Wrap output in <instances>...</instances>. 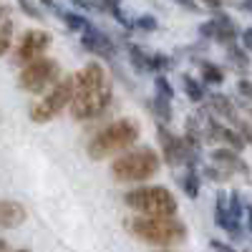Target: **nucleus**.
Returning a JSON list of instances; mask_svg holds the SVG:
<instances>
[{"instance_id":"nucleus-1","label":"nucleus","mask_w":252,"mask_h":252,"mask_svg":"<svg viewBox=\"0 0 252 252\" xmlns=\"http://www.w3.org/2000/svg\"><path fill=\"white\" fill-rule=\"evenodd\" d=\"M111 81L101 63H89L73 76V96H71V114L76 121H89L106 111L111 103Z\"/></svg>"},{"instance_id":"nucleus-2","label":"nucleus","mask_w":252,"mask_h":252,"mask_svg":"<svg viewBox=\"0 0 252 252\" xmlns=\"http://www.w3.org/2000/svg\"><path fill=\"white\" fill-rule=\"evenodd\" d=\"M124 227L131 237L154 245V247H172L187 240V227L184 222L174 220V217H129L124 220Z\"/></svg>"},{"instance_id":"nucleus-3","label":"nucleus","mask_w":252,"mask_h":252,"mask_svg":"<svg viewBox=\"0 0 252 252\" xmlns=\"http://www.w3.org/2000/svg\"><path fill=\"white\" fill-rule=\"evenodd\" d=\"M139 139V124L134 119H119L114 124H109L106 129H101L89 144H86V154L94 161H101L106 157H114Z\"/></svg>"},{"instance_id":"nucleus-4","label":"nucleus","mask_w":252,"mask_h":252,"mask_svg":"<svg viewBox=\"0 0 252 252\" xmlns=\"http://www.w3.org/2000/svg\"><path fill=\"white\" fill-rule=\"evenodd\" d=\"M159 157L152 146H139L121 154L114 164H111V174L116 182H146L159 172Z\"/></svg>"},{"instance_id":"nucleus-5","label":"nucleus","mask_w":252,"mask_h":252,"mask_svg":"<svg viewBox=\"0 0 252 252\" xmlns=\"http://www.w3.org/2000/svg\"><path fill=\"white\" fill-rule=\"evenodd\" d=\"M124 204L136 209L141 217H174L177 215V199L169 189L164 187H139L134 192L124 194Z\"/></svg>"},{"instance_id":"nucleus-6","label":"nucleus","mask_w":252,"mask_h":252,"mask_svg":"<svg viewBox=\"0 0 252 252\" xmlns=\"http://www.w3.org/2000/svg\"><path fill=\"white\" fill-rule=\"evenodd\" d=\"M61 78V66L56 58H38L33 63H28V66L20 71L18 76V86L28 91V94H43L51 83H58Z\"/></svg>"},{"instance_id":"nucleus-7","label":"nucleus","mask_w":252,"mask_h":252,"mask_svg":"<svg viewBox=\"0 0 252 252\" xmlns=\"http://www.w3.org/2000/svg\"><path fill=\"white\" fill-rule=\"evenodd\" d=\"M71 96H73V76L58 78V83L43 96V101H38L35 106L31 109V121L48 124L51 119H56L63 111L66 103H71Z\"/></svg>"},{"instance_id":"nucleus-8","label":"nucleus","mask_w":252,"mask_h":252,"mask_svg":"<svg viewBox=\"0 0 252 252\" xmlns=\"http://www.w3.org/2000/svg\"><path fill=\"white\" fill-rule=\"evenodd\" d=\"M51 46V33L48 31H40V28H31L23 33V38L18 40V48H15V63H28L43 58L46 48Z\"/></svg>"},{"instance_id":"nucleus-9","label":"nucleus","mask_w":252,"mask_h":252,"mask_svg":"<svg viewBox=\"0 0 252 252\" xmlns=\"http://www.w3.org/2000/svg\"><path fill=\"white\" fill-rule=\"evenodd\" d=\"M81 46L86 51H91V53H96V56H101V58H114V51H116L114 40L103 31L94 28V26H89L86 31L81 33Z\"/></svg>"},{"instance_id":"nucleus-10","label":"nucleus","mask_w":252,"mask_h":252,"mask_svg":"<svg viewBox=\"0 0 252 252\" xmlns=\"http://www.w3.org/2000/svg\"><path fill=\"white\" fill-rule=\"evenodd\" d=\"M26 222V209L20 202H13V199H3L0 202V227H18Z\"/></svg>"},{"instance_id":"nucleus-11","label":"nucleus","mask_w":252,"mask_h":252,"mask_svg":"<svg viewBox=\"0 0 252 252\" xmlns=\"http://www.w3.org/2000/svg\"><path fill=\"white\" fill-rule=\"evenodd\" d=\"M212 161L222 166L224 174H229V172H242V174H247L245 161H240L237 152H232V149H217V152H212Z\"/></svg>"},{"instance_id":"nucleus-12","label":"nucleus","mask_w":252,"mask_h":252,"mask_svg":"<svg viewBox=\"0 0 252 252\" xmlns=\"http://www.w3.org/2000/svg\"><path fill=\"white\" fill-rule=\"evenodd\" d=\"M212 38L217 40V43H232V40L237 38V28L232 26V20H229L227 15L212 18Z\"/></svg>"},{"instance_id":"nucleus-13","label":"nucleus","mask_w":252,"mask_h":252,"mask_svg":"<svg viewBox=\"0 0 252 252\" xmlns=\"http://www.w3.org/2000/svg\"><path fill=\"white\" fill-rule=\"evenodd\" d=\"M209 136H215V139H222L232 152H240L242 146H245V139L240 134H235L232 129H227V126H220L217 121H209Z\"/></svg>"},{"instance_id":"nucleus-14","label":"nucleus","mask_w":252,"mask_h":252,"mask_svg":"<svg viewBox=\"0 0 252 252\" xmlns=\"http://www.w3.org/2000/svg\"><path fill=\"white\" fill-rule=\"evenodd\" d=\"M227 215H229V222L235 227V235L240 232V220H242V202H240V192H232L227 197Z\"/></svg>"},{"instance_id":"nucleus-15","label":"nucleus","mask_w":252,"mask_h":252,"mask_svg":"<svg viewBox=\"0 0 252 252\" xmlns=\"http://www.w3.org/2000/svg\"><path fill=\"white\" fill-rule=\"evenodd\" d=\"M215 217H217V227H222V229H227V232H232V235H235V227H232V222H229V215H227V194H224V192L217 194Z\"/></svg>"},{"instance_id":"nucleus-16","label":"nucleus","mask_w":252,"mask_h":252,"mask_svg":"<svg viewBox=\"0 0 252 252\" xmlns=\"http://www.w3.org/2000/svg\"><path fill=\"white\" fill-rule=\"evenodd\" d=\"M53 10H56V13H58L63 20H66V26H68V28H73V31H81V33H83V31H86V28L91 26L89 20L83 18V15H78V13H71V10H61V8H56V5H53Z\"/></svg>"},{"instance_id":"nucleus-17","label":"nucleus","mask_w":252,"mask_h":252,"mask_svg":"<svg viewBox=\"0 0 252 252\" xmlns=\"http://www.w3.org/2000/svg\"><path fill=\"white\" fill-rule=\"evenodd\" d=\"M179 187L184 189V194H187V197H192V199L199 197V177L194 174V169H189V172L179 179Z\"/></svg>"},{"instance_id":"nucleus-18","label":"nucleus","mask_w":252,"mask_h":252,"mask_svg":"<svg viewBox=\"0 0 252 252\" xmlns=\"http://www.w3.org/2000/svg\"><path fill=\"white\" fill-rule=\"evenodd\" d=\"M13 43V20H0V56H5Z\"/></svg>"},{"instance_id":"nucleus-19","label":"nucleus","mask_w":252,"mask_h":252,"mask_svg":"<svg viewBox=\"0 0 252 252\" xmlns=\"http://www.w3.org/2000/svg\"><path fill=\"white\" fill-rule=\"evenodd\" d=\"M182 83H184L187 96L192 98V101H202V98H204V89H202V83H199V81H194L192 76H184Z\"/></svg>"},{"instance_id":"nucleus-20","label":"nucleus","mask_w":252,"mask_h":252,"mask_svg":"<svg viewBox=\"0 0 252 252\" xmlns=\"http://www.w3.org/2000/svg\"><path fill=\"white\" fill-rule=\"evenodd\" d=\"M129 58L136 71H149V56H146L139 46H129Z\"/></svg>"},{"instance_id":"nucleus-21","label":"nucleus","mask_w":252,"mask_h":252,"mask_svg":"<svg viewBox=\"0 0 252 252\" xmlns=\"http://www.w3.org/2000/svg\"><path fill=\"white\" fill-rule=\"evenodd\" d=\"M149 106H152V111L157 114L159 121H164V124H166V121H172V106H169L166 101H161V98H152Z\"/></svg>"},{"instance_id":"nucleus-22","label":"nucleus","mask_w":252,"mask_h":252,"mask_svg":"<svg viewBox=\"0 0 252 252\" xmlns=\"http://www.w3.org/2000/svg\"><path fill=\"white\" fill-rule=\"evenodd\" d=\"M212 109L215 111H220L222 116H229V119H237L235 116V106H232V103H229V98H224V96H212Z\"/></svg>"},{"instance_id":"nucleus-23","label":"nucleus","mask_w":252,"mask_h":252,"mask_svg":"<svg viewBox=\"0 0 252 252\" xmlns=\"http://www.w3.org/2000/svg\"><path fill=\"white\" fill-rule=\"evenodd\" d=\"M154 86H157V98H161V101H166V103H169V101L174 98V91H172L169 81H166L164 76H157Z\"/></svg>"},{"instance_id":"nucleus-24","label":"nucleus","mask_w":252,"mask_h":252,"mask_svg":"<svg viewBox=\"0 0 252 252\" xmlns=\"http://www.w3.org/2000/svg\"><path fill=\"white\" fill-rule=\"evenodd\" d=\"M202 78H204L207 83H222L224 73H222V68L212 66V63H204V66H202Z\"/></svg>"},{"instance_id":"nucleus-25","label":"nucleus","mask_w":252,"mask_h":252,"mask_svg":"<svg viewBox=\"0 0 252 252\" xmlns=\"http://www.w3.org/2000/svg\"><path fill=\"white\" fill-rule=\"evenodd\" d=\"M166 68H172V58L169 56H149V71H166Z\"/></svg>"},{"instance_id":"nucleus-26","label":"nucleus","mask_w":252,"mask_h":252,"mask_svg":"<svg viewBox=\"0 0 252 252\" xmlns=\"http://www.w3.org/2000/svg\"><path fill=\"white\" fill-rule=\"evenodd\" d=\"M229 58H232V61H235V66H240V68H247V66H250V58H247V53H245L242 48H237V46L229 48Z\"/></svg>"},{"instance_id":"nucleus-27","label":"nucleus","mask_w":252,"mask_h":252,"mask_svg":"<svg viewBox=\"0 0 252 252\" xmlns=\"http://www.w3.org/2000/svg\"><path fill=\"white\" fill-rule=\"evenodd\" d=\"M134 26L144 28V31H157V20H154V15H139Z\"/></svg>"},{"instance_id":"nucleus-28","label":"nucleus","mask_w":252,"mask_h":252,"mask_svg":"<svg viewBox=\"0 0 252 252\" xmlns=\"http://www.w3.org/2000/svg\"><path fill=\"white\" fill-rule=\"evenodd\" d=\"M252 51V28H247L245 33H242V51Z\"/></svg>"},{"instance_id":"nucleus-29","label":"nucleus","mask_w":252,"mask_h":252,"mask_svg":"<svg viewBox=\"0 0 252 252\" xmlns=\"http://www.w3.org/2000/svg\"><path fill=\"white\" fill-rule=\"evenodd\" d=\"M20 8H23V10H26V13H31V15H35V18H38V15H40V10H38V8H33V5H31V3H20Z\"/></svg>"},{"instance_id":"nucleus-30","label":"nucleus","mask_w":252,"mask_h":252,"mask_svg":"<svg viewBox=\"0 0 252 252\" xmlns=\"http://www.w3.org/2000/svg\"><path fill=\"white\" fill-rule=\"evenodd\" d=\"M240 91H242V94H247V96L252 98V86H250V83H245V81H242V83H240Z\"/></svg>"},{"instance_id":"nucleus-31","label":"nucleus","mask_w":252,"mask_h":252,"mask_svg":"<svg viewBox=\"0 0 252 252\" xmlns=\"http://www.w3.org/2000/svg\"><path fill=\"white\" fill-rule=\"evenodd\" d=\"M5 250H8V242H5V240H0V252H5Z\"/></svg>"},{"instance_id":"nucleus-32","label":"nucleus","mask_w":252,"mask_h":252,"mask_svg":"<svg viewBox=\"0 0 252 252\" xmlns=\"http://www.w3.org/2000/svg\"><path fill=\"white\" fill-rule=\"evenodd\" d=\"M3 15H5V8H0V20H3Z\"/></svg>"},{"instance_id":"nucleus-33","label":"nucleus","mask_w":252,"mask_h":252,"mask_svg":"<svg viewBox=\"0 0 252 252\" xmlns=\"http://www.w3.org/2000/svg\"><path fill=\"white\" fill-rule=\"evenodd\" d=\"M250 229H252V209H250Z\"/></svg>"},{"instance_id":"nucleus-34","label":"nucleus","mask_w":252,"mask_h":252,"mask_svg":"<svg viewBox=\"0 0 252 252\" xmlns=\"http://www.w3.org/2000/svg\"><path fill=\"white\" fill-rule=\"evenodd\" d=\"M15 252H31V250H15Z\"/></svg>"},{"instance_id":"nucleus-35","label":"nucleus","mask_w":252,"mask_h":252,"mask_svg":"<svg viewBox=\"0 0 252 252\" xmlns=\"http://www.w3.org/2000/svg\"><path fill=\"white\" fill-rule=\"evenodd\" d=\"M245 252H247V250H245Z\"/></svg>"}]
</instances>
